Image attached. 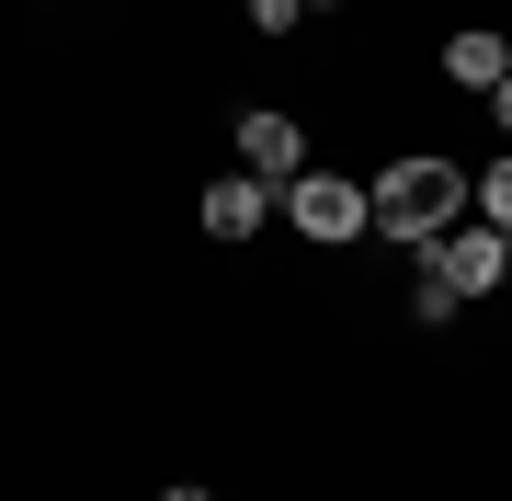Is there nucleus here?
Returning <instances> with one entry per match:
<instances>
[{
    "mask_svg": "<svg viewBox=\"0 0 512 501\" xmlns=\"http://www.w3.org/2000/svg\"><path fill=\"white\" fill-rule=\"evenodd\" d=\"M444 80H456V92H478V103H490L501 80H512V46L490 35V23H467V35H444Z\"/></svg>",
    "mask_w": 512,
    "mask_h": 501,
    "instance_id": "423d86ee",
    "label": "nucleus"
},
{
    "mask_svg": "<svg viewBox=\"0 0 512 501\" xmlns=\"http://www.w3.org/2000/svg\"><path fill=\"white\" fill-rule=\"evenodd\" d=\"M308 12H342V0H308Z\"/></svg>",
    "mask_w": 512,
    "mask_h": 501,
    "instance_id": "f8f14e48",
    "label": "nucleus"
},
{
    "mask_svg": "<svg viewBox=\"0 0 512 501\" xmlns=\"http://www.w3.org/2000/svg\"><path fill=\"white\" fill-rule=\"evenodd\" d=\"M365 205H376V228H387L399 251H433L444 228L467 217V183H456L444 160H387L376 183H365Z\"/></svg>",
    "mask_w": 512,
    "mask_h": 501,
    "instance_id": "f257e3e1",
    "label": "nucleus"
},
{
    "mask_svg": "<svg viewBox=\"0 0 512 501\" xmlns=\"http://www.w3.org/2000/svg\"><path fill=\"white\" fill-rule=\"evenodd\" d=\"M490 114H501V149H512V80H501V92H490Z\"/></svg>",
    "mask_w": 512,
    "mask_h": 501,
    "instance_id": "9d476101",
    "label": "nucleus"
},
{
    "mask_svg": "<svg viewBox=\"0 0 512 501\" xmlns=\"http://www.w3.org/2000/svg\"><path fill=\"white\" fill-rule=\"evenodd\" d=\"M239 12H251V35H296V12H308V0H239Z\"/></svg>",
    "mask_w": 512,
    "mask_h": 501,
    "instance_id": "1a4fd4ad",
    "label": "nucleus"
},
{
    "mask_svg": "<svg viewBox=\"0 0 512 501\" xmlns=\"http://www.w3.org/2000/svg\"><path fill=\"white\" fill-rule=\"evenodd\" d=\"M501 251H512V240H501L490 217H456V228H444V240L421 251V262H433V274L456 285V297H490V285H501Z\"/></svg>",
    "mask_w": 512,
    "mask_h": 501,
    "instance_id": "7ed1b4c3",
    "label": "nucleus"
},
{
    "mask_svg": "<svg viewBox=\"0 0 512 501\" xmlns=\"http://www.w3.org/2000/svg\"><path fill=\"white\" fill-rule=\"evenodd\" d=\"M501 285H512V251H501Z\"/></svg>",
    "mask_w": 512,
    "mask_h": 501,
    "instance_id": "ddd939ff",
    "label": "nucleus"
},
{
    "mask_svg": "<svg viewBox=\"0 0 512 501\" xmlns=\"http://www.w3.org/2000/svg\"><path fill=\"white\" fill-rule=\"evenodd\" d=\"M467 205H478V217L501 228V240H512V149H501V160H490V171H478V183H467Z\"/></svg>",
    "mask_w": 512,
    "mask_h": 501,
    "instance_id": "0eeeda50",
    "label": "nucleus"
},
{
    "mask_svg": "<svg viewBox=\"0 0 512 501\" xmlns=\"http://www.w3.org/2000/svg\"><path fill=\"white\" fill-rule=\"evenodd\" d=\"M160 501H217V490H160Z\"/></svg>",
    "mask_w": 512,
    "mask_h": 501,
    "instance_id": "9b49d317",
    "label": "nucleus"
},
{
    "mask_svg": "<svg viewBox=\"0 0 512 501\" xmlns=\"http://www.w3.org/2000/svg\"><path fill=\"white\" fill-rule=\"evenodd\" d=\"M456 308H467V297H456V285L433 274V262H421V285H410V319H421V331H444V319H456Z\"/></svg>",
    "mask_w": 512,
    "mask_h": 501,
    "instance_id": "6e6552de",
    "label": "nucleus"
},
{
    "mask_svg": "<svg viewBox=\"0 0 512 501\" xmlns=\"http://www.w3.org/2000/svg\"><path fill=\"white\" fill-rule=\"evenodd\" d=\"M239 171H262V183H296V171H308V126H296V114H274V103H251L239 114Z\"/></svg>",
    "mask_w": 512,
    "mask_h": 501,
    "instance_id": "20e7f679",
    "label": "nucleus"
},
{
    "mask_svg": "<svg viewBox=\"0 0 512 501\" xmlns=\"http://www.w3.org/2000/svg\"><path fill=\"white\" fill-rule=\"evenodd\" d=\"M501 46H512V35H501Z\"/></svg>",
    "mask_w": 512,
    "mask_h": 501,
    "instance_id": "4468645a",
    "label": "nucleus"
},
{
    "mask_svg": "<svg viewBox=\"0 0 512 501\" xmlns=\"http://www.w3.org/2000/svg\"><path fill=\"white\" fill-rule=\"evenodd\" d=\"M262 217H274V183H262V171L205 183V240H262Z\"/></svg>",
    "mask_w": 512,
    "mask_h": 501,
    "instance_id": "39448f33",
    "label": "nucleus"
},
{
    "mask_svg": "<svg viewBox=\"0 0 512 501\" xmlns=\"http://www.w3.org/2000/svg\"><path fill=\"white\" fill-rule=\"evenodd\" d=\"M285 217L308 228L319 251H342L353 228H376V205H365V183H342V171H296V183H285Z\"/></svg>",
    "mask_w": 512,
    "mask_h": 501,
    "instance_id": "f03ea898",
    "label": "nucleus"
}]
</instances>
